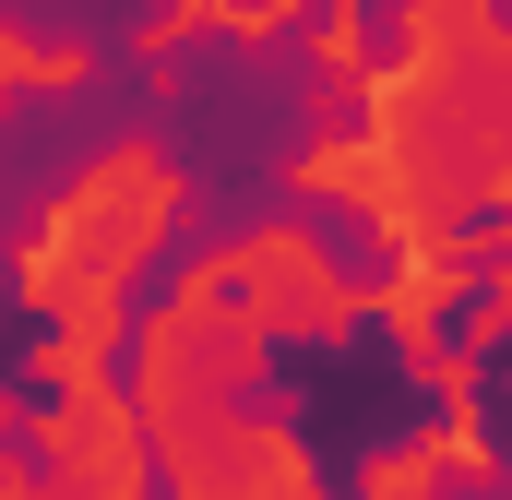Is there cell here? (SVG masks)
I'll return each instance as SVG.
<instances>
[{"instance_id": "obj_1", "label": "cell", "mask_w": 512, "mask_h": 500, "mask_svg": "<svg viewBox=\"0 0 512 500\" xmlns=\"http://www.w3.org/2000/svg\"><path fill=\"white\" fill-rule=\"evenodd\" d=\"M167 215H179V167H167V143L155 131H120L60 203H48V227H36V250H24V298L36 310H72V322H120L131 274L155 262V239H167Z\"/></svg>"}, {"instance_id": "obj_2", "label": "cell", "mask_w": 512, "mask_h": 500, "mask_svg": "<svg viewBox=\"0 0 512 500\" xmlns=\"http://www.w3.org/2000/svg\"><path fill=\"white\" fill-rule=\"evenodd\" d=\"M215 286L239 298L251 334H334V322H358V286L298 239V227H251V239L215 262Z\"/></svg>"}, {"instance_id": "obj_3", "label": "cell", "mask_w": 512, "mask_h": 500, "mask_svg": "<svg viewBox=\"0 0 512 500\" xmlns=\"http://www.w3.org/2000/svg\"><path fill=\"white\" fill-rule=\"evenodd\" d=\"M36 441H48L36 500H143V417H131V405L84 393V405H60Z\"/></svg>"}, {"instance_id": "obj_4", "label": "cell", "mask_w": 512, "mask_h": 500, "mask_svg": "<svg viewBox=\"0 0 512 500\" xmlns=\"http://www.w3.org/2000/svg\"><path fill=\"white\" fill-rule=\"evenodd\" d=\"M96 60L72 48V36H24V24H0V84H48V96H72Z\"/></svg>"}, {"instance_id": "obj_5", "label": "cell", "mask_w": 512, "mask_h": 500, "mask_svg": "<svg viewBox=\"0 0 512 500\" xmlns=\"http://www.w3.org/2000/svg\"><path fill=\"white\" fill-rule=\"evenodd\" d=\"M358 500H441V465H429V453H382Z\"/></svg>"}, {"instance_id": "obj_6", "label": "cell", "mask_w": 512, "mask_h": 500, "mask_svg": "<svg viewBox=\"0 0 512 500\" xmlns=\"http://www.w3.org/2000/svg\"><path fill=\"white\" fill-rule=\"evenodd\" d=\"M477 12H489V0H477Z\"/></svg>"}]
</instances>
